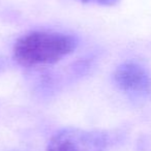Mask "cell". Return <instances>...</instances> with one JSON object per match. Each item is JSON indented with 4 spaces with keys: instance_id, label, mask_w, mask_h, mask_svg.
<instances>
[{
    "instance_id": "6da1fadb",
    "label": "cell",
    "mask_w": 151,
    "mask_h": 151,
    "mask_svg": "<svg viewBox=\"0 0 151 151\" xmlns=\"http://www.w3.org/2000/svg\"><path fill=\"white\" fill-rule=\"evenodd\" d=\"M78 47V38L59 32L32 31L21 36L14 46V58L23 66L53 64Z\"/></svg>"
},
{
    "instance_id": "7a4b0ae2",
    "label": "cell",
    "mask_w": 151,
    "mask_h": 151,
    "mask_svg": "<svg viewBox=\"0 0 151 151\" xmlns=\"http://www.w3.org/2000/svg\"><path fill=\"white\" fill-rule=\"evenodd\" d=\"M108 145L106 134L77 127H65L55 132L47 151H105Z\"/></svg>"
},
{
    "instance_id": "3957f363",
    "label": "cell",
    "mask_w": 151,
    "mask_h": 151,
    "mask_svg": "<svg viewBox=\"0 0 151 151\" xmlns=\"http://www.w3.org/2000/svg\"><path fill=\"white\" fill-rule=\"evenodd\" d=\"M114 80L119 89L129 94H144L150 89V80L146 69L134 61L124 62L116 68Z\"/></svg>"
},
{
    "instance_id": "277c9868",
    "label": "cell",
    "mask_w": 151,
    "mask_h": 151,
    "mask_svg": "<svg viewBox=\"0 0 151 151\" xmlns=\"http://www.w3.org/2000/svg\"><path fill=\"white\" fill-rule=\"evenodd\" d=\"M84 3H95L104 6H113L118 2V0H79Z\"/></svg>"
}]
</instances>
